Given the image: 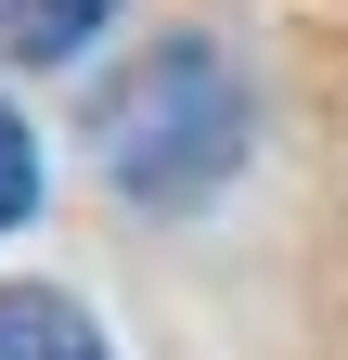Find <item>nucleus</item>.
Wrapping results in <instances>:
<instances>
[{
    "label": "nucleus",
    "mask_w": 348,
    "mask_h": 360,
    "mask_svg": "<svg viewBox=\"0 0 348 360\" xmlns=\"http://www.w3.org/2000/svg\"><path fill=\"white\" fill-rule=\"evenodd\" d=\"M0 360H116L65 283H0Z\"/></svg>",
    "instance_id": "obj_2"
},
{
    "label": "nucleus",
    "mask_w": 348,
    "mask_h": 360,
    "mask_svg": "<svg viewBox=\"0 0 348 360\" xmlns=\"http://www.w3.org/2000/svg\"><path fill=\"white\" fill-rule=\"evenodd\" d=\"M26 206H39V142H26V116L0 103V232H13Z\"/></svg>",
    "instance_id": "obj_4"
},
{
    "label": "nucleus",
    "mask_w": 348,
    "mask_h": 360,
    "mask_svg": "<svg viewBox=\"0 0 348 360\" xmlns=\"http://www.w3.org/2000/svg\"><path fill=\"white\" fill-rule=\"evenodd\" d=\"M104 13H116V0H0V52H13V65H65V52H91Z\"/></svg>",
    "instance_id": "obj_3"
},
{
    "label": "nucleus",
    "mask_w": 348,
    "mask_h": 360,
    "mask_svg": "<svg viewBox=\"0 0 348 360\" xmlns=\"http://www.w3.org/2000/svg\"><path fill=\"white\" fill-rule=\"evenodd\" d=\"M91 142H104L129 206H206L245 167V77L206 52V39H155V52L104 90Z\"/></svg>",
    "instance_id": "obj_1"
}]
</instances>
